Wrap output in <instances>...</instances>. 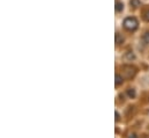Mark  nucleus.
<instances>
[{"instance_id": "1", "label": "nucleus", "mask_w": 149, "mask_h": 138, "mask_svg": "<svg viewBox=\"0 0 149 138\" xmlns=\"http://www.w3.org/2000/svg\"><path fill=\"white\" fill-rule=\"evenodd\" d=\"M138 26H139V22L135 18L130 16V18H126L124 20V28L128 32H134L138 28Z\"/></svg>"}, {"instance_id": "2", "label": "nucleus", "mask_w": 149, "mask_h": 138, "mask_svg": "<svg viewBox=\"0 0 149 138\" xmlns=\"http://www.w3.org/2000/svg\"><path fill=\"white\" fill-rule=\"evenodd\" d=\"M121 70H123V73L125 74V77L128 78V79L133 78L135 75V73H136V69L134 66H132V65H124L121 68Z\"/></svg>"}, {"instance_id": "3", "label": "nucleus", "mask_w": 149, "mask_h": 138, "mask_svg": "<svg viewBox=\"0 0 149 138\" xmlns=\"http://www.w3.org/2000/svg\"><path fill=\"white\" fill-rule=\"evenodd\" d=\"M123 82H124L123 75H120L119 73H117V74H116V86H120Z\"/></svg>"}, {"instance_id": "4", "label": "nucleus", "mask_w": 149, "mask_h": 138, "mask_svg": "<svg viewBox=\"0 0 149 138\" xmlns=\"http://www.w3.org/2000/svg\"><path fill=\"white\" fill-rule=\"evenodd\" d=\"M123 43H124V37L119 34V33H117V34H116V44H117V45H120V44H123Z\"/></svg>"}, {"instance_id": "5", "label": "nucleus", "mask_w": 149, "mask_h": 138, "mask_svg": "<svg viewBox=\"0 0 149 138\" xmlns=\"http://www.w3.org/2000/svg\"><path fill=\"white\" fill-rule=\"evenodd\" d=\"M123 9H124V4L120 2V1H117L116 2V11L117 12H123Z\"/></svg>"}, {"instance_id": "6", "label": "nucleus", "mask_w": 149, "mask_h": 138, "mask_svg": "<svg viewBox=\"0 0 149 138\" xmlns=\"http://www.w3.org/2000/svg\"><path fill=\"white\" fill-rule=\"evenodd\" d=\"M127 95H128L131 99L135 98V89H134V88H128V89H127Z\"/></svg>"}, {"instance_id": "7", "label": "nucleus", "mask_w": 149, "mask_h": 138, "mask_svg": "<svg viewBox=\"0 0 149 138\" xmlns=\"http://www.w3.org/2000/svg\"><path fill=\"white\" fill-rule=\"evenodd\" d=\"M125 57H126V58H127L128 61H132V59H134V58H135V56H134L133 51H128V52H126Z\"/></svg>"}, {"instance_id": "8", "label": "nucleus", "mask_w": 149, "mask_h": 138, "mask_svg": "<svg viewBox=\"0 0 149 138\" xmlns=\"http://www.w3.org/2000/svg\"><path fill=\"white\" fill-rule=\"evenodd\" d=\"M140 0H131V6L134 7V8H138L140 6Z\"/></svg>"}, {"instance_id": "9", "label": "nucleus", "mask_w": 149, "mask_h": 138, "mask_svg": "<svg viewBox=\"0 0 149 138\" xmlns=\"http://www.w3.org/2000/svg\"><path fill=\"white\" fill-rule=\"evenodd\" d=\"M142 39H143V42H145L146 44H149V32H147V33H145V34H143Z\"/></svg>"}, {"instance_id": "10", "label": "nucleus", "mask_w": 149, "mask_h": 138, "mask_svg": "<svg viewBox=\"0 0 149 138\" xmlns=\"http://www.w3.org/2000/svg\"><path fill=\"white\" fill-rule=\"evenodd\" d=\"M143 20L149 22V11H146V12H145V14H143Z\"/></svg>"}, {"instance_id": "11", "label": "nucleus", "mask_w": 149, "mask_h": 138, "mask_svg": "<svg viewBox=\"0 0 149 138\" xmlns=\"http://www.w3.org/2000/svg\"><path fill=\"white\" fill-rule=\"evenodd\" d=\"M119 118H120V116H119V114L116 111V121H119Z\"/></svg>"}, {"instance_id": "12", "label": "nucleus", "mask_w": 149, "mask_h": 138, "mask_svg": "<svg viewBox=\"0 0 149 138\" xmlns=\"http://www.w3.org/2000/svg\"><path fill=\"white\" fill-rule=\"evenodd\" d=\"M128 138H138V137H136V135H135V134H131V135L128 136Z\"/></svg>"}]
</instances>
